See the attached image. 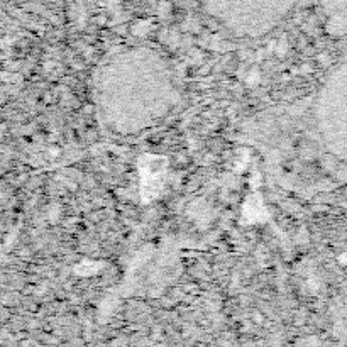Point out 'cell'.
I'll return each mask as SVG.
<instances>
[{
  "mask_svg": "<svg viewBox=\"0 0 347 347\" xmlns=\"http://www.w3.org/2000/svg\"><path fill=\"white\" fill-rule=\"evenodd\" d=\"M339 3H342V5H347V0H339Z\"/></svg>",
  "mask_w": 347,
  "mask_h": 347,
  "instance_id": "cell-1",
  "label": "cell"
}]
</instances>
